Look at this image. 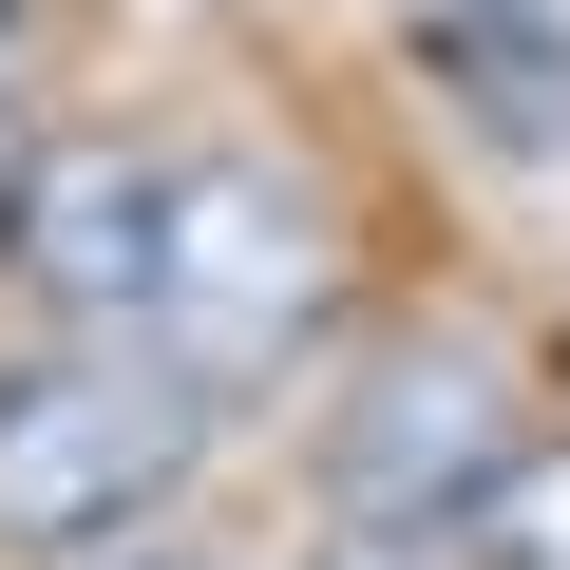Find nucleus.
Wrapping results in <instances>:
<instances>
[{"instance_id":"3","label":"nucleus","mask_w":570,"mask_h":570,"mask_svg":"<svg viewBox=\"0 0 570 570\" xmlns=\"http://www.w3.org/2000/svg\"><path fill=\"white\" fill-rule=\"evenodd\" d=\"M513 456H532V419H513L494 343H381V362H362V400L324 419V475H343V513H362V532H456Z\"/></svg>"},{"instance_id":"1","label":"nucleus","mask_w":570,"mask_h":570,"mask_svg":"<svg viewBox=\"0 0 570 570\" xmlns=\"http://www.w3.org/2000/svg\"><path fill=\"white\" fill-rule=\"evenodd\" d=\"M343 305V209L266 153H190L171 171V285H153V362L228 419L247 381H285Z\"/></svg>"},{"instance_id":"9","label":"nucleus","mask_w":570,"mask_h":570,"mask_svg":"<svg viewBox=\"0 0 570 570\" xmlns=\"http://www.w3.org/2000/svg\"><path fill=\"white\" fill-rule=\"evenodd\" d=\"M134 570H171V551H134Z\"/></svg>"},{"instance_id":"7","label":"nucleus","mask_w":570,"mask_h":570,"mask_svg":"<svg viewBox=\"0 0 570 570\" xmlns=\"http://www.w3.org/2000/svg\"><path fill=\"white\" fill-rule=\"evenodd\" d=\"M324 570H438V551H400V532H362V551H324Z\"/></svg>"},{"instance_id":"8","label":"nucleus","mask_w":570,"mask_h":570,"mask_svg":"<svg viewBox=\"0 0 570 570\" xmlns=\"http://www.w3.org/2000/svg\"><path fill=\"white\" fill-rule=\"evenodd\" d=\"M0 58H20V0H0Z\"/></svg>"},{"instance_id":"4","label":"nucleus","mask_w":570,"mask_h":570,"mask_svg":"<svg viewBox=\"0 0 570 570\" xmlns=\"http://www.w3.org/2000/svg\"><path fill=\"white\" fill-rule=\"evenodd\" d=\"M0 266L58 343H134L153 285H171V153L134 134H39L20 153V209H0Z\"/></svg>"},{"instance_id":"6","label":"nucleus","mask_w":570,"mask_h":570,"mask_svg":"<svg viewBox=\"0 0 570 570\" xmlns=\"http://www.w3.org/2000/svg\"><path fill=\"white\" fill-rule=\"evenodd\" d=\"M456 570H570V438H532V456L456 513Z\"/></svg>"},{"instance_id":"5","label":"nucleus","mask_w":570,"mask_h":570,"mask_svg":"<svg viewBox=\"0 0 570 570\" xmlns=\"http://www.w3.org/2000/svg\"><path fill=\"white\" fill-rule=\"evenodd\" d=\"M419 58L494 134H570V20H551V0H419Z\"/></svg>"},{"instance_id":"2","label":"nucleus","mask_w":570,"mask_h":570,"mask_svg":"<svg viewBox=\"0 0 570 570\" xmlns=\"http://www.w3.org/2000/svg\"><path fill=\"white\" fill-rule=\"evenodd\" d=\"M209 456V400L153 343H58L0 381V551H115Z\"/></svg>"}]
</instances>
